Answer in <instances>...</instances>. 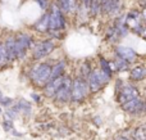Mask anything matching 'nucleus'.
Returning <instances> with one entry per match:
<instances>
[{
  "label": "nucleus",
  "instance_id": "27",
  "mask_svg": "<svg viewBox=\"0 0 146 140\" xmlns=\"http://www.w3.org/2000/svg\"><path fill=\"white\" fill-rule=\"evenodd\" d=\"M137 17H139V13H137V12H129L128 14H127V19H128V21L137 19Z\"/></svg>",
  "mask_w": 146,
  "mask_h": 140
},
{
  "label": "nucleus",
  "instance_id": "13",
  "mask_svg": "<svg viewBox=\"0 0 146 140\" xmlns=\"http://www.w3.org/2000/svg\"><path fill=\"white\" fill-rule=\"evenodd\" d=\"M4 45H5V49H7L8 61L9 62L15 61V59H17V55H15V41H14V37H9Z\"/></svg>",
  "mask_w": 146,
  "mask_h": 140
},
{
  "label": "nucleus",
  "instance_id": "25",
  "mask_svg": "<svg viewBox=\"0 0 146 140\" xmlns=\"http://www.w3.org/2000/svg\"><path fill=\"white\" fill-rule=\"evenodd\" d=\"M59 4H60L59 9H60L62 12H69V7H68V1H67V0H59Z\"/></svg>",
  "mask_w": 146,
  "mask_h": 140
},
{
  "label": "nucleus",
  "instance_id": "31",
  "mask_svg": "<svg viewBox=\"0 0 146 140\" xmlns=\"http://www.w3.org/2000/svg\"><path fill=\"white\" fill-rule=\"evenodd\" d=\"M115 140H133V139H129V138H126V136H118V138H117Z\"/></svg>",
  "mask_w": 146,
  "mask_h": 140
},
{
  "label": "nucleus",
  "instance_id": "5",
  "mask_svg": "<svg viewBox=\"0 0 146 140\" xmlns=\"http://www.w3.org/2000/svg\"><path fill=\"white\" fill-rule=\"evenodd\" d=\"M140 93L139 89L132 85H122V87L118 90V95H117V100H118L119 104H123V103L128 102L131 99L135 98H139Z\"/></svg>",
  "mask_w": 146,
  "mask_h": 140
},
{
  "label": "nucleus",
  "instance_id": "18",
  "mask_svg": "<svg viewBox=\"0 0 146 140\" xmlns=\"http://www.w3.org/2000/svg\"><path fill=\"white\" fill-rule=\"evenodd\" d=\"M132 139L133 140H146V133L145 126H140L132 133Z\"/></svg>",
  "mask_w": 146,
  "mask_h": 140
},
{
  "label": "nucleus",
  "instance_id": "6",
  "mask_svg": "<svg viewBox=\"0 0 146 140\" xmlns=\"http://www.w3.org/2000/svg\"><path fill=\"white\" fill-rule=\"evenodd\" d=\"M54 49H55V44L51 40L41 41V43H38L37 45L33 48V58L41 59V58H44V57L49 55Z\"/></svg>",
  "mask_w": 146,
  "mask_h": 140
},
{
  "label": "nucleus",
  "instance_id": "30",
  "mask_svg": "<svg viewBox=\"0 0 146 140\" xmlns=\"http://www.w3.org/2000/svg\"><path fill=\"white\" fill-rule=\"evenodd\" d=\"M10 134H12V135H14V136H21V134L18 133L17 130H14V129H13V130L10 131Z\"/></svg>",
  "mask_w": 146,
  "mask_h": 140
},
{
  "label": "nucleus",
  "instance_id": "32",
  "mask_svg": "<svg viewBox=\"0 0 146 140\" xmlns=\"http://www.w3.org/2000/svg\"><path fill=\"white\" fill-rule=\"evenodd\" d=\"M0 113H1V108H0Z\"/></svg>",
  "mask_w": 146,
  "mask_h": 140
},
{
  "label": "nucleus",
  "instance_id": "16",
  "mask_svg": "<svg viewBox=\"0 0 146 140\" xmlns=\"http://www.w3.org/2000/svg\"><path fill=\"white\" fill-rule=\"evenodd\" d=\"M35 28L37 31H40V32H45V31H48V28H49V14L44 15V17L35 25Z\"/></svg>",
  "mask_w": 146,
  "mask_h": 140
},
{
  "label": "nucleus",
  "instance_id": "21",
  "mask_svg": "<svg viewBox=\"0 0 146 140\" xmlns=\"http://www.w3.org/2000/svg\"><path fill=\"white\" fill-rule=\"evenodd\" d=\"M8 55H7V49H5L4 44H0V67L5 66L8 63Z\"/></svg>",
  "mask_w": 146,
  "mask_h": 140
},
{
  "label": "nucleus",
  "instance_id": "20",
  "mask_svg": "<svg viewBox=\"0 0 146 140\" xmlns=\"http://www.w3.org/2000/svg\"><path fill=\"white\" fill-rule=\"evenodd\" d=\"M18 109V112H25V113H30L31 112V104L27 102V100H19L18 104L15 105Z\"/></svg>",
  "mask_w": 146,
  "mask_h": 140
},
{
  "label": "nucleus",
  "instance_id": "10",
  "mask_svg": "<svg viewBox=\"0 0 146 140\" xmlns=\"http://www.w3.org/2000/svg\"><path fill=\"white\" fill-rule=\"evenodd\" d=\"M115 54H117V57H119V58L127 61L128 63L135 62L136 58H137L136 51H135L133 49L128 48V46H118V48L115 49Z\"/></svg>",
  "mask_w": 146,
  "mask_h": 140
},
{
  "label": "nucleus",
  "instance_id": "14",
  "mask_svg": "<svg viewBox=\"0 0 146 140\" xmlns=\"http://www.w3.org/2000/svg\"><path fill=\"white\" fill-rule=\"evenodd\" d=\"M145 76H146V68L144 66L135 67L131 71V79L135 80V81H141V80L145 79Z\"/></svg>",
  "mask_w": 146,
  "mask_h": 140
},
{
  "label": "nucleus",
  "instance_id": "17",
  "mask_svg": "<svg viewBox=\"0 0 146 140\" xmlns=\"http://www.w3.org/2000/svg\"><path fill=\"white\" fill-rule=\"evenodd\" d=\"M100 67H101L100 68L101 71H103L106 76H109L111 79V76H113V69H111L110 62H108L106 59H104V58H100Z\"/></svg>",
  "mask_w": 146,
  "mask_h": 140
},
{
  "label": "nucleus",
  "instance_id": "24",
  "mask_svg": "<svg viewBox=\"0 0 146 140\" xmlns=\"http://www.w3.org/2000/svg\"><path fill=\"white\" fill-rule=\"evenodd\" d=\"M3 127H4L5 131H8V133H10V131L13 130V121H4L3 122Z\"/></svg>",
  "mask_w": 146,
  "mask_h": 140
},
{
  "label": "nucleus",
  "instance_id": "12",
  "mask_svg": "<svg viewBox=\"0 0 146 140\" xmlns=\"http://www.w3.org/2000/svg\"><path fill=\"white\" fill-rule=\"evenodd\" d=\"M64 69H66V62H63V61L58 62L54 67H51L49 81H51V80L56 79V77H59V76H64Z\"/></svg>",
  "mask_w": 146,
  "mask_h": 140
},
{
  "label": "nucleus",
  "instance_id": "8",
  "mask_svg": "<svg viewBox=\"0 0 146 140\" xmlns=\"http://www.w3.org/2000/svg\"><path fill=\"white\" fill-rule=\"evenodd\" d=\"M121 105H122V109L128 113H142L144 112V100L140 97L128 100V102L123 103V104H121Z\"/></svg>",
  "mask_w": 146,
  "mask_h": 140
},
{
  "label": "nucleus",
  "instance_id": "29",
  "mask_svg": "<svg viewBox=\"0 0 146 140\" xmlns=\"http://www.w3.org/2000/svg\"><path fill=\"white\" fill-rule=\"evenodd\" d=\"M31 97H32V99L35 100V102H40V95H37V94H32Z\"/></svg>",
  "mask_w": 146,
  "mask_h": 140
},
{
  "label": "nucleus",
  "instance_id": "19",
  "mask_svg": "<svg viewBox=\"0 0 146 140\" xmlns=\"http://www.w3.org/2000/svg\"><path fill=\"white\" fill-rule=\"evenodd\" d=\"M88 8L91 9V14L92 15H98L101 10V3L100 0H90Z\"/></svg>",
  "mask_w": 146,
  "mask_h": 140
},
{
  "label": "nucleus",
  "instance_id": "2",
  "mask_svg": "<svg viewBox=\"0 0 146 140\" xmlns=\"http://www.w3.org/2000/svg\"><path fill=\"white\" fill-rule=\"evenodd\" d=\"M51 72V66L48 63H38L31 71V80L38 86H44L49 81Z\"/></svg>",
  "mask_w": 146,
  "mask_h": 140
},
{
  "label": "nucleus",
  "instance_id": "3",
  "mask_svg": "<svg viewBox=\"0 0 146 140\" xmlns=\"http://www.w3.org/2000/svg\"><path fill=\"white\" fill-rule=\"evenodd\" d=\"M15 41V55L17 59H23L26 55V51L32 46V37L27 33H18L17 37L14 39Z\"/></svg>",
  "mask_w": 146,
  "mask_h": 140
},
{
  "label": "nucleus",
  "instance_id": "7",
  "mask_svg": "<svg viewBox=\"0 0 146 140\" xmlns=\"http://www.w3.org/2000/svg\"><path fill=\"white\" fill-rule=\"evenodd\" d=\"M71 85H72V79L68 76H66L64 79L63 85L60 86V89L55 93L54 98H55L56 102H60V103H66L71 100Z\"/></svg>",
  "mask_w": 146,
  "mask_h": 140
},
{
  "label": "nucleus",
  "instance_id": "28",
  "mask_svg": "<svg viewBox=\"0 0 146 140\" xmlns=\"http://www.w3.org/2000/svg\"><path fill=\"white\" fill-rule=\"evenodd\" d=\"M36 1L38 3V4H40V7L42 8V9H46V8H48V0H36Z\"/></svg>",
  "mask_w": 146,
  "mask_h": 140
},
{
  "label": "nucleus",
  "instance_id": "11",
  "mask_svg": "<svg viewBox=\"0 0 146 140\" xmlns=\"http://www.w3.org/2000/svg\"><path fill=\"white\" fill-rule=\"evenodd\" d=\"M86 81H87L88 91H91V93H98L99 90L103 87V84L99 81V79H98V76H96L95 71H91L90 72V75L87 76Z\"/></svg>",
  "mask_w": 146,
  "mask_h": 140
},
{
  "label": "nucleus",
  "instance_id": "1",
  "mask_svg": "<svg viewBox=\"0 0 146 140\" xmlns=\"http://www.w3.org/2000/svg\"><path fill=\"white\" fill-rule=\"evenodd\" d=\"M87 81L83 77H76L74 80H72L71 85V100L73 102L81 103L86 97H87Z\"/></svg>",
  "mask_w": 146,
  "mask_h": 140
},
{
  "label": "nucleus",
  "instance_id": "4",
  "mask_svg": "<svg viewBox=\"0 0 146 140\" xmlns=\"http://www.w3.org/2000/svg\"><path fill=\"white\" fill-rule=\"evenodd\" d=\"M66 28V21H64L63 12L56 5H54L51 13L49 14V28L51 31H60Z\"/></svg>",
  "mask_w": 146,
  "mask_h": 140
},
{
  "label": "nucleus",
  "instance_id": "23",
  "mask_svg": "<svg viewBox=\"0 0 146 140\" xmlns=\"http://www.w3.org/2000/svg\"><path fill=\"white\" fill-rule=\"evenodd\" d=\"M13 103L12 98H8V97H1L0 98V104H3L4 107H8V105H10Z\"/></svg>",
  "mask_w": 146,
  "mask_h": 140
},
{
  "label": "nucleus",
  "instance_id": "9",
  "mask_svg": "<svg viewBox=\"0 0 146 140\" xmlns=\"http://www.w3.org/2000/svg\"><path fill=\"white\" fill-rule=\"evenodd\" d=\"M64 79H66V76H59L56 77V79L51 80V81H48L45 85H44V91H45V95L49 98H53L54 95H55V93L58 91L59 89H60V86L63 85L64 82Z\"/></svg>",
  "mask_w": 146,
  "mask_h": 140
},
{
  "label": "nucleus",
  "instance_id": "22",
  "mask_svg": "<svg viewBox=\"0 0 146 140\" xmlns=\"http://www.w3.org/2000/svg\"><path fill=\"white\" fill-rule=\"evenodd\" d=\"M81 77H83V79H87V76L90 75L91 72V67H90V63L88 62H85V63L81 66Z\"/></svg>",
  "mask_w": 146,
  "mask_h": 140
},
{
  "label": "nucleus",
  "instance_id": "26",
  "mask_svg": "<svg viewBox=\"0 0 146 140\" xmlns=\"http://www.w3.org/2000/svg\"><path fill=\"white\" fill-rule=\"evenodd\" d=\"M67 1H68L69 12H74L76 8H77V3H76V0H67Z\"/></svg>",
  "mask_w": 146,
  "mask_h": 140
},
{
  "label": "nucleus",
  "instance_id": "15",
  "mask_svg": "<svg viewBox=\"0 0 146 140\" xmlns=\"http://www.w3.org/2000/svg\"><path fill=\"white\" fill-rule=\"evenodd\" d=\"M113 63H114V67H115V71H118V72L128 71V68H129L128 62L124 61V59H122V58H119V57H117L115 61H114Z\"/></svg>",
  "mask_w": 146,
  "mask_h": 140
}]
</instances>
